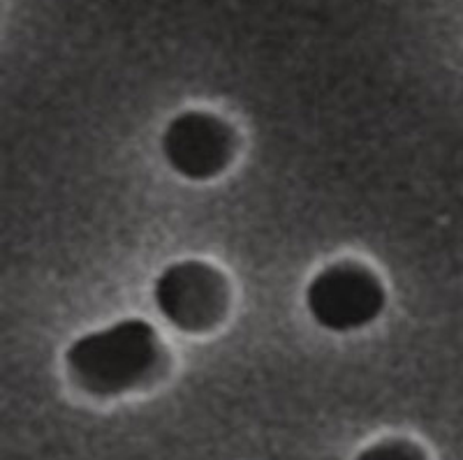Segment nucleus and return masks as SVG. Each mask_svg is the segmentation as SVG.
I'll use <instances>...</instances> for the list:
<instances>
[{"instance_id": "1", "label": "nucleus", "mask_w": 463, "mask_h": 460, "mask_svg": "<svg viewBox=\"0 0 463 460\" xmlns=\"http://www.w3.org/2000/svg\"><path fill=\"white\" fill-rule=\"evenodd\" d=\"M160 343L144 319H123L74 340L65 354L72 380L95 396H116L146 382L160 363Z\"/></svg>"}, {"instance_id": "5", "label": "nucleus", "mask_w": 463, "mask_h": 460, "mask_svg": "<svg viewBox=\"0 0 463 460\" xmlns=\"http://www.w3.org/2000/svg\"><path fill=\"white\" fill-rule=\"evenodd\" d=\"M357 460H427L420 446L403 442V439H390L383 445H375L364 451Z\"/></svg>"}, {"instance_id": "3", "label": "nucleus", "mask_w": 463, "mask_h": 460, "mask_svg": "<svg viewBox=\"0 0 463 460\" xmlns=\"http://www.w3.org/2000/svg\"><path fill=\"white\" fill-rule=\"evenodd\" d=\"M160 313L184 331H206L227 308L225 277L202 262L172 264L153 287Z\"/></svg>"}, {"instance_id": "4", "label": "nucleus", "mask_w": 463, "mask_h": 460, "mask_svg": "<svg viewBox=\"0 0 463 460\" xmlns=\"http://www.w3.org/2000/svg\"><path fill=\"white\" fill-rule=\"evenodd\" d=\"M234 151V132L211 114L185 111L167 126L163 153L169 167L190 181L218 176Z\"/></svg>"}, {"instance_id": "2", "label": "nucleus", "mask_w": 463, "mask_h": 460, "mask_svg": "<svg viewBox=\"0 0 463 460\" xmlns=\"http://www.w3.org/2000/svg\"><path fill=\"white\" fill-rule=\"evenodd\" d=\"M306 305L329 331H354L371 324L384 308V289L369 268L334 264L311 280Z\"/></svg>"}]
</instances>
